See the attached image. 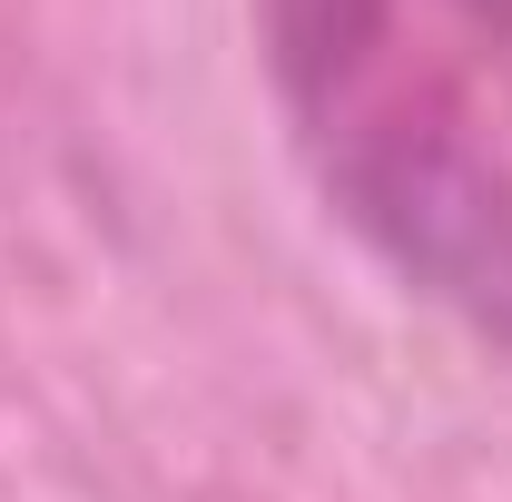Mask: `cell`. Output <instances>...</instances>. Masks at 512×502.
<instances>
[{"mask_svg": "<svg viewBox=\"0 0 512 502\" xmlns=\"http://www.w3.org/2000/svg\"><path fill=\"white\" fill-rule=\"evenodd\" d=\"M276 30L335 207L512 335V0H286Z\"/></svg>", "mask_w": 512, "mask_h": 502, "instance_id": "1", "label": "cell"}]
</instances>
